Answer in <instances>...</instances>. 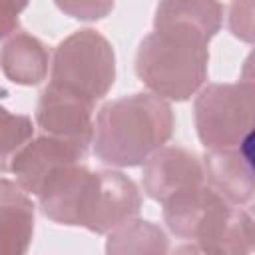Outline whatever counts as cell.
Wrapping results in <instances>:
<instances>
[{
  "mask_svg": "<svg viewBox=\"0 0 255 255\" xmlns=\"http://www.w3.org/2000/svg\"><path fill=\"white\" fill-rule=\"evenodd\" d=\"M42 213L62 225L110 233L133 219L141 207L137 185L122 171H90L82 161L52 171L40 193Z\"/></svg>",
  "mask_w": 255,
  "mask_h": 255,
  "instance_id": "obj_1",
  "label": "cell"
},
{
  "mask_svg": "<svg viewBox=\"0 0 255 255\" xmlns=\"http://www.w3.org/2000/svg\"><path fill=\"white\" fill-rule=\"evenodd\" d=\"M173 133L171 106L155 94H131L104 104L94 124V151L102 163L135 167Z\"/></svg>",
  "mask_w": 255,
  "mask_h": 255,
  "instance_id": "obj_2",
  "label": "cell"
},
{
  "mask_svg": "<svg viewBox=\"0 0 255 255\" xmlns=\"http://www.w3.org/2000/svg\"><path fill=\"white\" fill-rule=\"evenodd\" d=\"M135 52V74L155 96L183 102L207 80L209 36L187 24H153Z\"/></svg>",
  "mask_w": 255,
  "mask_h": 255,
  "instance_id": "obj_3",
  "label": "cell"
},
{
  "mask_svg": "<svg viewBox=\"0 0 255 255\" xmlns=\"http://www.w3.org/2000/svg\"><path fill=\"white\" fill-rule=\"evenodd\" d=\"M50 64V84L92 102L102 100L116 80L114 48L92 28L78 30L64 38L56 46Z\"/></svg>",
  "mask_w": 255,
  "mask_h": 255,
  "instance_id": "obj_4",
  "label": "cell"
},
{
  "mask_svg": "<svg viewBox=\"0 0 255 255\" xmlns=\"http://www.w3.org/2000/svg\"><path fill=\"white\" fill-rule=\"evenodd\" d=\"M193 118L207 149H237L255 128V84L205 86L195 98Z\"/></svg>",
  "mask_w": 255,
  "mask_h": 255,
  "instance_id": "obj_5",
  "label": "cell"
},
{
  "mask_svg": "<svg viewBox=\"0 0 255 255\" xmlns=\"http://www.w3.org/2000/svg\"><path fill=\"white\" fill-rule=\"evenodd\" d=\"M233 213V203L203 183L185 187L163 201V219L173 235L197 241V249L213 253L221 243Z\"/></svg>",
  "mask_w": 255,
  "mask_h": 255,
  "instance_id": "obj_6",
  "label": "cell"
},
{
  "mask_svg": "<svg viewBox=\"0 0 255 255\" xmlns=\"http://www.w3.org/2000/svg\"><path fill=\"white\" fill-rule=\"evenodd\" d=\"M86 141L58 137L52 133H44L40 137L30 139L24 147H20L2 171H12L16 175V183L32 195H38L44 181L52 175L54 169L66 163H78L88 153Z\"/></svg>",
  "mask_w": 255,
  "mask_h": 255,
  "instance_id": "obj_7",
  "label": "cell"
},
{
  "mask_svg": "<svg viewBox=\"0 0 255 255\" xmlns=\"http://www.w3.org/2000/svg\"><path fill=\"white\" fill-rule=\"evenodd\" d=\"M94 104L80 94L48 84L36 104V122L44 133L92 143Z\"/></svg>",
  "mask_w": 255,
  "mask_h": 255,
  "instance_id": "obj_8",
  "label": "cell"
},
{
  "mask_svg": "<svg viewBox=\"0 0 255 255\" xmlns=\"http://www.w3.org/2000/svg\"><path fill=\"white\" fill-rule=\"evenodd\" d=\"M203 163L193 151L181 145L159 147L145 159L141 171L143 191L161 203L185 187L203 183Z\"/></svg>",
  "mask_w": 255,
  "mask_h": 255,
  "instance_id": "obj_9",
  "label": "cell"
},
{
  "mask_svg": "<svg viewBox=\"0 0 255 255\" xmlns=\"http://www.w3.org/2000/svg\"><path fill=\"white\" fill-rule=\"evenodd\" d=\"M207 185L233 205L249 203L255 197V177L237 149H209L203 157Z\"/></svg>",
  "mask_w": 255,
  "mask_h": 255,
  "instance_id": "obj_10",
  "label": "cell"
},
{
  "mask_svg": "<svg viewBox=\"0 0 255 255\" xmlns=\"http://www.w3.org/2000/svg\"><path fill=\"white\" fill-rule=\"evenodd\" d=\"M0 253L20 255L26 251L34 227V205L26 191L8 179L0 183Z\"/></svg>",
  "mask_w": 255,
  "mask_h": 255,
  "instance_id": "obj_11",
  "label": "cell"
},
{
  "mask_svg": "<svg viewBox=\"0 0 255 255\" xmlns=\"http://www.w3.org/2000/svg\"><path fill=\"white\" fill-rule=\"evenodd\" d=\"M0 64L8 80L22 86H36L46 78L48 50L32 34L14 30L4 38Z\"/></svg>",
  "mask_w": 255,
  "mask_h": 255,
  "instance_id": "obj_12",
  "label": "cell"
},
{
  "mask_svg": "<svg viewBox=\"0 0 255 255\" xmlns=\"http://www.w3.org/2000/svg\"><path fill=\"white\" fill-rule=\"evenodd\" d=\"M221 18L219 0H159L153 24H187L213 38L221 28Z\"/></svg>",
  "mask_w": 255,
  "mask_h": 255,
  "instance_id": "obj_13",
  "label": "cell"
},
{
  "mask_svg": "<svg viewBox=\"0 0 255 255\" xmlns=\"http://www.w3.org/2000/svg\"><path fill=\"white\" fill-rule=\"evenodd\" d=\"M108 253H126V251H167V239L159 227L151 221L129 219L120 227L110 231L106 245Z\"/></svg>",
  "mask_w": 255,
  "mask_h": 255,
  "instance_id": "obj_14",
  "label": "cell"
},
{
  "mask_svg": "<svg viewBox=\"0 0 255 255\" xmlns=\"http://www.w3.org/2000/svg\"><path fill=\"white\" fill-rule=\"evenodd\" d=\"M32 133L34 128L30 118L2 110V169L6 167L10 157L32 139Z\"/></svg>",
  "mask_w": 255,
  "mask_h": 255,
  "instance_id": "obj_15",
  "label": "cell"
},
{
  "mask_svg": "<svg viewBox=\"0 0 255 255\" xmlns=\"http://www.w3.org/2000/svg\"><path fill=\"white\" fill-rule=\"evenodd\" d=\"M227 26L237 40L255 44V0H231Z\"/></svg>",
  "mask_w": 255,
  "mask_h": 255,
  "instance_id": "obj_16",
  "label": "cell"
},
{
  "mask_svg": "<svg viewBox=\"0 0 255 255\" xmlns=\"http://www.w3.org/2000/svg\"><path fill=\"white\" fill-rule=\"evenodd\" d=\"M54 2L64 14L86 22L102 20L114 8V0H54Z\"/></svg>",
  "mask_w": 255,
  "mask_h": 255,
  "instance_id": "obj_17",
  "label": "cell"
},
{
  "mask_svg": "<svg viewBox=\"0 0 255 255\" xmlns=\"http://www.w3.org/2000/svg\"><path fill=\"white\" fill-rule=\"evenodd\" d=\"M28 0H0V30L2 38L10 36L18 26V14L26 8Z\"/></svg>",
  "mask_w": 255,
  "mask_h": 255,
  "instance_id": "obj_18",
  "label": "cell"
},
{
  "mask_svg": "<svg viewBox=\"0 0 255 255\" xmlns=\"http://www.w3.org/2000/svg\"><path fill=\"white\" fill-rule=\"evenodd\" d=\"M239 151H241L243 159L247 161V165H249V169H251V173L255 177V128L243 137V141L239 145Z\"/></svg>",
  "mask_w": 255,
  "mask_h": 255,
  "instance_id": "obj_19",
  "label": "cell"
},
{
  "mask_svg": "<svg viewBox=\"0 0 255 255\" xmlns=\"http://www.w3.org/2000/svg\"><path fill=\"white\" fill-rule=\"evenodd\" d=\"M241 80L249 82V84H255V50L245 58L243 62V68H241Z\"/></svg>",
  "mask_w": 255,
  "mask_h": 255,
  "instance_id": "obj_20",
  "label": "cell"
},
{
  "mask_svg": "<svg viewBox=\"0 0 255 255\" xmlns=\"http://www.w3.org/2000/svg\"><path fill=\"white\" fill-rule=\"evenodd\" d=\"M247 211H249V213H251V217H253V221H255V203H253V205H251V207H249V209H247Z\"/></svg>",
  "mask_w": 255,
  "mask_h": 255,
  "instance_id": "obj_21",
  "label": "cell"
}]
</instances>
